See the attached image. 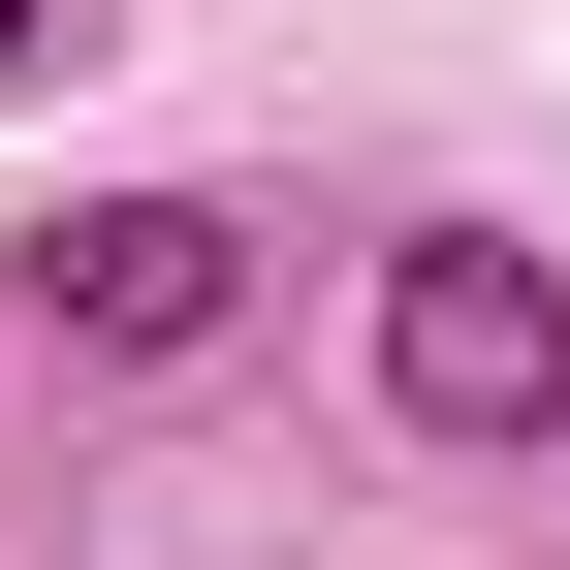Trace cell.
Returning <instances> with one entry per match:
<instances>
[{
    "instance_id": "cell-1",
    "label": "cell",
    "mask_w": 570,
    "mask_h": 570,
    "mask_svg": "<svg viewBox=\"0 0 570 570\" xmlns=\"http://www.w3.org/2000/svg\"><path fill=\"white\" fill-rule=\"evenodd\" d=\"M381 412H412L444 475L570 444V254H508V223H412V254H381Z\"/></svg>"
},
{
    "instance_id": "cell-2",
    "label": "cell",
    "mask_w": 570,
    "mask_h": 570,
    "mask_svg": "<svg viewBox=\"0 0 570 570\" xmlns=\"http://www.w3.org/2000/svg\"><path fill=\"white\" fill-rule=\"evenodd\" d=\"M223 317H254V223L223 190H63L32 223V348H96V381H190Z\"/></svg>"
},
{
    "instance_id": "cell-3",
    "label": "cell",
    "mask_w": 570,
    "mask_h": 570,
    "mask_svg": "<svg viewBox=\"0 0 570 570\" xmlns=\"http://www.w3.org/2000/svg\"><path fill=\"white\" fill-rule=\"evenodd\" d=\"M63 32H96V0H0V96H32V63H63Z\"/></svg>"
}]
</instances>
